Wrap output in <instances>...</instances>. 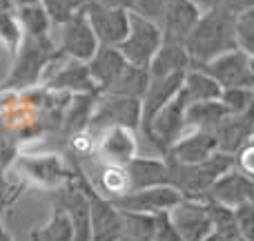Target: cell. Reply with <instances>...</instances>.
Wrapping results in <instances>:
<instances>
[{"label": "cell", "mask_w": 254, "mask_h": 241, "mask_svg": "<svg viewBox=\"0 0 254 241\" xmlns=\"http://www.w3.org/2000/svg\"><path fill=\"white\" fill-rule=\"evenodd\" d=\"M237 16L228 9H210L203 11L201 20L185 40L192 65H205L228 52L239 49L237 40Z\"/></svg>", "instance_id": "6da1fadb"}, {"label": "cell", "mask_w": 254, "mask_h": 241, "mask_svg": "<svg viewBox=\"0 0 254 241\" xmlns=\"http://www.w3.org/2000/svg\"><path fill=\"white\" fill-rule=\"evenodd\" d=\"M170 167V185H174L183 199H207L210 188L216 179L234 167V157L225 152H216L201 163H179L174 159H165Z\"/></svg>", "instance_id": "7a4b0ae2"}, {"label": "cell", "mask_w": 254, "mask_h": 241, "mask_svg": "<svg viewBox=\"0 0 254 241\" xmlns=\"http://www.w3.org/2000/svg\"><path fill=\"white\" fill-rule=\"evenodd\" d=\"M61 56L56 43L52 36H27L22 34L20 47L16 52L11 74L4 80V87L9 89H25L29 85H36L43 76L45 67H49Z\"/></svg>", "instance_id": "3957f363"}, {"label": "cell", "mask_w": 254, "mask_h": 241, "mask_svg": "<svg viewBox=\"0 0 254 241\" xmlns=\"http://www.w3.org/2000/svg\"><path fill=\"white\" fill-rule=\"evenodd\" d=\"M161 45H163L161 25L136 11H129V34L119 45L125 61L138 67H149V63L161 49Z\"/></svg>", "instance_id": "277c9868"}, {"label": "cell", "mask_w": 254, "mask_h": 241, "mask_svg": "<svg viewBox=\"0 0 254 241\" xmlns=\"http://www.w3.org/2000/svg\"><path fill=\"white\" fill-rule=\"evenodd\" d=\"M140 121H143V103H140V98L103 92L98 94L96 110H94L89 127H96V130L125 127V130L134 132L140 127Z\"/></svg>", "instance_id": "5b68a950"}, {"label": "cell", "mask_w": 254, "mask_h": 241, "mask_svg": "<svg viewBox=\"0 0 254 241\" xmlns=\"http://www.w3.org/2000/svg\"><path fill=\"white\" fill-rule=\"evenodd\" d=\"M54 43H56L61 54H65L67 58H74V61H80V63H89L92 56L96 54V49L101 47L87 16H85V11L74 16L71 20L58 25V34L54 38Z\"/></svg>", "instance_id": "8992f818"}, {"label": "cell", "mask_w": 254, "mask_h": 241, "mask_svg": "<svg viewBox=\"0 0 254 241\" xmlns=\"http://www.w3.org/2000/svg\"><path fill=\"white\" fill-rule=\"evenodd\" d=\"M181 192L174 185H154V188L131 190L123 197L114 199V206L121 212H138V215H161L170 212L181 201Z\"/></svg>", "instance_id": "52a82bcc"}, {"label": "cell", "mask_w": 254, "mask_h": 241, "mask_svg": "<svg viewBox=\"0 0 254 241\" xmlns=\"http://www.w3.org/2000/svg\"><path fill=\"white\" fill-rule=\"evenodd\" d=\"M89 25L96 34L98 43L107 47H119L129 34V9L105 7V4L87 2L85 7Z\"/></svg>", "instance_id": "ba28073f"}, {"label": "cell", "mask_w": 254, "mask_h": 241, "mask_svg": "<svg viewBox=\"0 0 254 241\" xmlns=\"http://www.w3.org/2000/svg\"><path fill=\"white\" fill-rule=\"evenodd\" d=\"M194 67L205 70L223 89H228V87H254L252 61L246 52H241V49H234V52H228V54H223V56L214 58V61L205 63V65H194Z\"/></svg>", "instance_id": "9c48e42d"}, {"label": "cell", "mask_w": 254, "mask_h": 241, "mask_svg": "<svg viewBox=\"0 0 254 241\" xmlns=\"http://www.w3.org/2000/svg\"><path fill=\"white\" fill-rule=\"evenodd\" d=\"M167 217H170V221L174 224V228L179 230V235L185 241H203L214 233L205 199L203 201H198V199H181L167 212Z\"/></svg>", "instance_id": "30bf717a"}, {"label": "cell", "mask_w": 254, "mask_h": 241, "mask_svg": "<svg viewBox=\"0 0 254 241\" xmlns=\"http://www.w3.org/2000/svg\"><path fill=\"white\" fill-rule=\"evenodd\" d=\"M85 188L92 206V241H119L123 235V212L110 199L101 197L87 179Z\"/></svg>", "instance_id": "8fae6325"}, {"label": "cell", "mask_w": 254, "mask_h": 241, "mask_svg": "<svg viewBox=\"0 0 254 241\" xmlns=\"http://www.w3.org/2000/svg\"><path fill=\"white\" fill-rule=\"evenodd\" d=\"M203 11L192 2V0H167V7L161 18V29L165 43H181L185 45L188 36L201 20Z\"/></svg>", "instance_id": "7c38bea8"}, {"label": "cell", "mask_w": 254, "mask_h": 241, "mask_svg": "<svg viewBox=\"0 0 254 241\" xmlns=\"http://www.w3.org/2000/svg\"><path fill=\"white\" fill-rule=\"evenodd\" d=\"M47 89H56V92H67V94H101L98 85L94 83L92 74H89L87 63L67 58L63 54L61 67L49 76Z\"/></svg>", "instance_id": "4fadbf2b"}, {"label": "cell", "mask_w": 254, "mask_h": 241, "mask_svg": "<svg viewBox=\"0 0 254 241\" xmlns=\"http://www.w3.org/2000/svg\"><path fill=\"white\" fill-rule=\"evenodd\" d=\"M207 201L228 206L232 210H237L243 203L254 201V179L248 174H243L241 170H228L221 179H216V183L207 192Z\"/></svg>", "instance_id": "5bb4252c"}, {"label": "cell", "mask_w": 254, "mask_h": 241, "mask_svg": "<svg viewBox=\"0 0 254 241\" xmlns=\"http://www.w3.org/2000/svg\"><path fill=\"white\" fill-rule=\"evenodd\" d=\"M219 152L239 154L254 139V107L241 112V114H228L214 127Z\"/></svg>", "instance_id": "9a60e30c"}, {"label": "cell", "mask_w": 254, "mask_h": 241, "mask_svg": "<svg viewBox=\"0 0 254 241\" xmlns=\"http://www.w3.org/2000/svg\"><path fill=\"white\" fill-rule=\"evenodd\" d=\"M216 152H219V143L214 130H192L190 134L181 136L165 157L179 163H201Z\"/></svg>", "instance_id": "2e32d148"}, {"label": "cell", "mask_w": 254, "mask_h": 241, "mask_svg": "<svg viewBox=\"0 0 254 241\" xmlns=\"http://www.w3.org/2000/svg\"><path fill=\"white\" fill-rule=\"evenodd\" d=\"M183 80H185V72L149 80L147 92H145V96L140 98V103H143V121H140V127L149 125V121H152L154 116H156L158 112L183 89Z\"/></svg>", "instance_id": "e0dca14e"}, {"label": "cell", "mask_w": 254, "mask_h": 241, "mask_svg": "<svg viewBox=\"0 0 254 241\" xmlns=\"http://www.w3.org/2000/svg\"><path fill=\"white\" fill-rule=\"evenodd\" d=\"M96 150H98V159L105 161L107 165L125 167L127 163L136 157L138 143H136L131 130H125V127H110V130H105L103 139L98 141Z\"/></svg>", "instance_id": "ac0fdd59"}, {"label": "cell", "mask_w": 254, "mask_h": 241, "mask_svg": "<svg viewBox=\"0 0 254 241\" xmlns=\"http://www.w3.org/2000/svg\"><path fill=\"white\" fill-rule=\"evenodd\" d=\"M22 170L27 172V176L38 183L47 185V188H63L65 183H69L76 176V172L67 170L65 163L61 161V157L56 154H47V157H22L20 159Z\"/></svg>", "instance_id": "d6986e66"}, {"label": "cell", "mask_w": 254, "mask_h": 241, "mask_svg": "<svg viewBox=\"0 0 254 241\" xmlns=\"http://www.w3.org/2000/svg\"><path fill=\"white\" fill-rule=\"evenodd\" d=\"M131 190L154 188V185H170V167L167 161L156 157H134L125 165Z\"/></svg>", "instance_id": "ffe728a7"}, {"label": "cell", "mask_w": 254, "mask_h": 241, "mask_svg": "<svg viewBox=\"0 0 254 241\" xmlns=\"http://www.w3.org/2000/svg\"><path fill=\"white\" fill-rule=\"evenodd\" d=\"M127 65H129V63L125 61V56L121 54V49L119 47H107V45H101V47L96 49V54L92 56V61L87 63L89 74H92L94 83L98 85L101 94L107 92V89L116 83V79L123 74V70Z\"/></svg>", "instance_id": "44dd1931"}, {"label": "cell", "mask_w": 254, "mask_h": 241, "mask_svg": "<svg viewBox=\"0 0 254 241\" xmlns=\"http://www.w3.org/2000/svg\"><path fill=\"white\" fill-rule=\"evenodd\" d=\"M192 61L190 54L185 49V45L181 43H165L163 40L161 49L156 52V56L149 63V76L152 79H161V76H170V74H179V72H188Z\"/></svg>", "instance_id": "7402d4cb"}, {"label": "cell", "mask_w": 254, "mask_h": 241, "mask_svg": "<svg viewBox=\"0 0 254 241\" xmlns=\"http://www.w3.org/2000/svg\"><path fill=\"white\" fill-rule=\"evenodd\" d=\"M98 94H74L63 116V134L76 136L80 132H85L92 123L94 110H96Z\"/></svg>", "instance_id": "603a6c76"}, {"label": "cell", "mask_w": 254, "mask_h": 241, "mask_svg": "<svg viewBox=\"0 0 254 241\" xmlns=\"http://www.w3.org/2000/svg\"><path fill=\"white\" fill-rule=\"evenodd\" d=\"M183 94L188 98V103H198V101H221L223 87L207 74L201 67H190L185 72L183 80Z\"/></svg>", "instance_id": "cb8c5ba5"}, {"label": "cell", "mask_w": 254, "mask_h": 241, "mask_svg": "<svg viewBox=\"0 0 254 241\" xmlns=\"http://www.w3.org/2000/svg\"><path fill=\"white\" fill-rule=\"evenodd\" d=\"M228 116V110L221 101L188 103L185 110V130H214Z\"/></svg>", "instance_id": "d4e9b609"}, {"label": "cell", "mask_w": 254, "mask_h": 241, "mask_svg": "<svg viewBox=\"0 0 254 241\" xmlns=\"http://www.w3.org/2000/svg\"><path fill=\"white\" fill-rule=\"evenodd\" d=\"M31 241H74V228L67 217V212L54 201L52 206V217L45 226L34 228L29 233Z\"/></svg>", "instance_id": "484cf974"}, {"label": "cell", "mask_w": 254, "mask_h": 241, "mask_svg": "<svg viewBox=\"0 0 254 241\" xmlns=\"http://www.w3.org/2000/svg\"><path fill=\"white\" fill-rule=\"evenodd\" d=\"M149 80H152V76H149L147 67H138L129 63L107 92L121 94V96H131V98H143L149 87Z\"/></svg>", "instance_id": "4316f807"}, {"label": "cell", "mask_w": 254, "mask_h": 241, "mask_svg": "<svg viewBox=\"0 0 254 241\" xmlns=\"http://www.w3.org/2000/svg\"><path fill=\"white\" fill-rule=\"evenodd\" d=\"M16 16L18 22L22 27V34L27 36H52L49 34V27H52V20H49L47 11H45L43 2H36V4H27V7L16 9Z\"/></svg>", "instance_id": "83f0119b"}, {"label": "cell", "mask_w": 254, "mask_h": 241, "mask_svg": "<svg viewBox=\"0 0 254 241\" xmlns=\"http://www.w3.org/2000/svg\"><path fill=\"white\" fill-rule=\"evenodd\" d=\"M101 197L114 199L123 197V194L129 192V179H127V172L125 167H119V165H107L105 170L101 172V179H98V190H96Z\"/></svg>", "instance_id": "f1b7e54d"}, {"label": "cell", "mask_w": 254, "mask_h": 241, "mask_svg": "<svg viewBox=\"0 0 254 241\" xmlns=\"http://www.w3.org/2000/svg\"><path fill=\"white\" fill-rule=\"evenodd\" d=\"M89 0H43V7L47 11L52 25H63V22L71 20L74 16L85 11Z\"/></svg>", "instance_id": "f546056e"}, {"label": "cell", "mask_w": 254, "mask_h": 241, "mask_svg": "<svg viewBox=\"0 0 254 241\" xmlns=\"http://www.w3.org/2000/svg\"><path fill=\"white\" fill-rule=\"evenodd\" d=\"M0 40L9 47V52L16 54L22 40V27L18 22L16 9H4L0 11Z\"/></svg>", "instance_id": "4dcf8cb0"}, {"label": "cell", "mask_w": 254, "mask_h": 241, "mask_svg": "<svg viewBox=\"0 0 254 241\" xmlns=\"http://www.w3.org/2000/svg\"><path fill=\"white\" fill-rule=\"evenodd\" d=\"M237 40L239 49L250 56L254 67V7L246 9L237 16Z\"/></svg>", "instance_id": "1f68e13d"}, {"label": "cell", "mask_w": 254, "mask_h": 241, "mask_svg": "<svg viewBox=\"0 0 254 241\" xmlns=\"http://www.w3.org/2000/svg\"><path fill=\"white\" fill-rule=\"evenodd\" d=\"M221 103L225 105L228 114H241L254 107V89L252 87H228L221 94Z\"/></svg>", "instance_id": "d6a6232c"}, {"label": "cell", "mask_w": 254, "mask_h": 241, "mask_svg": "<svg viewBox=\"0 0 254 241\" xmlns=\"http://www.w3.org/2000/svg\"><path fill=\"white\" fill-rule=\"evenodd\" d=\"M237 215V230L241 241H254V203H243L234 210Z\"/></svg>", "instance_id": "836d02e7"}, {"label": "cell", "mask_w": 254, "mask_h": 241, "mask_svg": "<svg viewBox=\"0 0 254 241\" xmlns=\"http://www.w3.org/2000/svg\"><path fill=\"white\" fill-rule=\"evenodd\" d=\"M201 11H210V9H228V11L241 13L246 9L254 7V0H192Z\"/></svg>", "instance_id": "e575fe53"}, {"label": "cell", "mask_w": 254, "mask_h": 241, "mask_svg": "<svg viewBox=\"0 0 254 241\" xmlns=\"http://www.w3.org/2000/svg\"><path fill=\"white\" fill-rule=\"evenodd\" d=\"M165 7H167V0H134V9L131 11L140 13V16L149 18L154 22H161Z\"/></svg>", "instance_id": "d590c367"}, {"label": "cell", "mask_w": 254, "mask_h": 241, "mask_svg": "<svg viewBox=\"0 0 254 241\" xmlns=\"http://www.w3.org/2000/svg\"><path fill=\"white\" fill-rule=\"evenodd\" d=\"M152 241H185L179 235V230L174 228V224L170 221L167 212L156 215V228H154V239Z\"/></svg>", "instance_id": "8d00e7d4"}, {"label": "cell", "mask_w": 254, "mask_h": 241, "mask_svg": "<svg viewBox=\"0 0 254 241\" xmlns=\"http://www.w3.org/2000/svg\"><path fill=\"white\" fill-rule=\"evenodd\" d=\"M13 157H16V139H11L9 132L0 125V163L2 167H7L13 161Z\"/></svg>", "instance_id": "74e56055"}, {"label": "cell", "mask_w": 254, "mask_h": 241, "mask_svg": "<svg viewBox=\"0 0 254 241\" xmlns=\"http://www.w3.org/2000/svg\"><path fill=\"white\" fill-rule=\"evenodd\" d=\"M239 167L243 174H248L250 179H254V139L246 145L243 150H239Z\"/></svg>", "instance_id": "f35d334b"}, {"label": "cell", "mask_w": 254, "mask_h": 241, "mask_svg": "<svg viewBox=\"0 0 254 241\" xmlns=\"http://www.w3.org/2000/svg\"><path fill=\"white\" fill-rule=\"evenodd\" d=\"M16 194H18L16 190H11V192L7 190V192H4L2 197H0V241H11V237L7 235V230L2 228V212H4V208H7L9 203L13 201V197H16Z\"/></svg>", "instance_id": "ab89813d"}, {"label": "cell", "mask_w": 254, "mask_h": 241, "mask_svg": "<svg viewBox=\"0 0 254 241\" xmlns=\"http://www.w3.org/2000/svg\"><path fill=\"white\" fill-rule=\"evenodd\" d=\"M96 4H105V7H121V9H134V0H89Z\"/></svg>", "instance_id": "60d3db41"}, {"label": "cell", "mask_w": 254, "mask_h": 241, "mask_svg": "<svg viewBox=\"0 0 254 241\" xmlns=\"http://www.w3.org/2000/svg\"><path fill=\"white\" fill-rule=\"evenodd\" d=\"M13 9H20V7H27V4H36V2H43V0H9Z\"/></svg>", "instance_id": "b9f144b4"}, {"label": "cell", "mask_w": 254, "mask_h": 241, "mask_svg": "<svg viewBox=\"0 0 254 241\" xmlns=\"http://www.w3.org/2000/svg\"><path fill=\"white\" fill-rule=\"evenodd\" d=\"M7 181H4V167H2V163H0V197H2L4 192H7Z\"/></svg>", "instance_id": "7bdbcfd3"}, {"label": "cell", "mask_w": 254, "mask_h": 241, "mask_svg": "<svg viewBox=\"0 0 254 241\" xmlns=\"http://www.w3.org/2000/svg\"><path fill=\"white\" fill-rule=\"evenodd\" d=\"M203 241H230V239H225L223 235H219V233H212L210 237H207V239H203Z\"/></svg>", "instance_id": "ee69618b"}, {"label": "cell", "mask_w": 254, "mask_h": 241, "mask_svg": "<svg viewBox=\"0 0 254 241\" xmlns=\"http://www.w3.org/2000/svg\"><path fill=\"white\" fill-rule=\"evenodd\" d=\"M4 9H13L9 0H0V11H4Z\"/></svg>", "instance_id": "f6af8a7d"}, {"label": "cell", "mask_w": 254, "mask_h": 241, "mask_svg": "<svg viewBox=\"0 0 254 241\" xmlns=\"http://www.w3.org/2000/svg\"><path fill=\"white\" fill-rule=\"evenodd\" d=\"M252 203H254V201H252Z\"/></svg>", "instance_id": "bcb514c9"}]
</instances>
